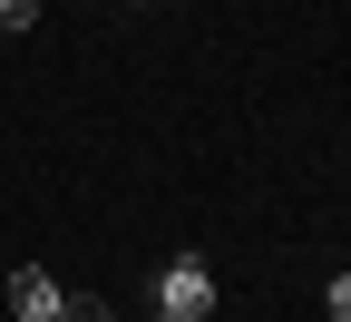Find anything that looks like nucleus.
Returning <instances> with one entry per match:
<instances>
[{
    "instance_id": "f257e3e1",
    "label": "nucleus",
    "mask_w": 351,
    "mask_h": 322,
    "mask_svg": "<svg viewBox=\"0 0 351 322\" xmlns=\"http://www.w3.org/2000/svg\"><path fill=\"white\" fill-rule=\"evenodd\" d=\"M156 322H215V264L176 254V264L156 273Z\"/></svg>"
},
{
    "instance_id": "f03ea898",
    "label": "nucleus",
    "mask_w": 351,
    "mask_h": 322,
    "mask_svg": "<svg viewBox=\"0 0 351 322\" xmlns=\"http://www.w3.org/2000/svg\"><path fill=\"white\" fill-rule=\"evenodd\" d=\"M59 303H69V293H59V273H39V264L10 273V322H59Z\"/></svg>"
},
{
    "instance_id": "7ed1b4c3",
    "label": "nucleus",
    "mask_w": 351,
    "mask_h": 322,
    "mask_svg": "<svg viewBox=\"0 0 351 322\" xmlns=\"http://www.w3.org/2000/svg\"><path fill=\"white\" fill-rule=\"evenodd\" d=\"M322 303H332V322H351V273H332V284H322Z\"/></svg>"
},
{
    "instance_id": "20e7f679",
    "label": "nucleus",
    "mask_w": 351,
    "mask_h": 322,
    "mask_svg": "<svg viewBox=\"0 0 351 322\" xmlns=\"http://www.w3.org/2000/svg\"><path fill=\"white\" fill-rule=\"evenodd\" d=\"M59 322H108V303H88V293H69V303H59Z\"/></svg>"
},
{
    "instance_id": "39448f33",
    "label": "nucleus",
    "mask_w": 351,
    "mask_h": 322,
    "mask_svg": "<svg viewBox=\"0 0 351 322\" xmlns=\"http://www.w3.org/2000/svg\"><path fill=\"white\" fill-rule=\"evenodd\" d=\"M39 20V0H0V30H29Z\"/></svg>"
},
{
    "instance_id": "423d86ee",
    "label": "nucleus",
    "mask_w": 351,
    "mask_h": 322,
    "mask_svg": "<svg viewBox=\"0 0 351 322\" xmlns=\"http://www.w3.org/2000/svg\"><path fill=\"white\" fill-rule=\"evenodd\" d=\"M127 10H147V0H127Z\"/></svg>"
}]
</instances>
